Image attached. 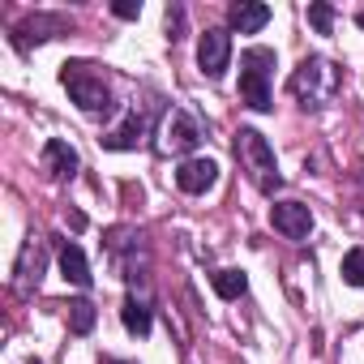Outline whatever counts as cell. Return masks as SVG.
Here are the masks:
<instances>
[{
  "instance_id": "1",
  "label": "cell",
  "mask_w": 364,
  "mask_h": 364,
  "mask_svg": "<svg viewBox=\"0 0 364 364\" xmlns=\"http://www.w3.org/2000/svg\"><path fill=\"white\" fill-rule=\"evenodd\" d=\"M287 90L296 95V103H300L304 112H321V107H330V103L338 99V90H343V69H338L334 60H326V56H304V60L296 65Z\"/></svg>"
},
{
  "instance_id": "2",
  "label": "cell",
  "mask_w": 364,
  "mask_h": 364,
  "mask_svg": "<svg viewBox=\"0 0 364 364\" xmlns=\"http://www.w3.org/2000/svg\"><path fill=\"white\" fill-rule=\"evenodd\" d=\"M60 86L69 90V99L86 112V116H112V86L86 65V60H69L65 69H60Z\"/></svg>"
},
{
  "instance_id": "3",
  "label": "cell",
  "mask_w": 364,
  "mask_h": 364,
  "mask_svg": "<svg viewBox=\"0 0 364 364\" xmlns=\"http://www.w3.org/2000/svg\"><path fill=\"white\" fill-rule=\"evenodd\" d=\"M236 159H240V167L249 171L253 189L274 193V189L283 185V176H279V159H274L270 141H266L257 129H240V133H236Z\"/></svg>"
},
{
  "instance_id": "4",
  "label": "cell",
  "mask_w": 364,
  "mask_h": 364,
  "mask_svg": "<svg viewBox=\"0 0 364 364\" xmlns=\"http://www.w3.org/2000/svg\"><path fill=\"white\" fill-rule=\"evenodd\" d=\"M270 73H274V52L270 48H249L240 56V99L253 112H270L274 95H270Z\"/></svg>"
},
{
  "instance_id": "5",
  "label": "cell",
  "mask_w": 364,
  "mask_h": 364,
  "mask_svg": "<svg viewBox=\"0 0 364 364\" xmlns=\"http://www.w3.org/2000/svg\"><path fill=\"white\" fill-rule=\"evenodd\" d=\"M202 137H206V129H202V120H198L189 107H171L167 120H163V141H159V150H163V154H193V150L202 146Z\"/></svg>"
},
{
  "instance_id": "6",
  "label": "cell",
  "mask_w": 364,
  "mask_h": 364,
  "mask_svg": "<svg viewBox=\"0 0 364 364\" xmlns=\"http://www.w3.org/2000/svg\"><path fill=\"white\" fill-rule=\"evenodd\" d=\"M43 270H48V236L31 232L26 245H22V253H18V266H14V291L18 296H31L39 287Z\"/></svg>"
},
{
  "instance_id": "7",
  "label": "cell",
  "mask_w": 364,
  "mask_h": 364,
  "mask_svg": "<svg viewBox=\"0 0 364 364\" xmlns=\"http://www.w3.org/2000/svg\"><path fill=\"white\" fill-rule=\"evenodd\" d=\"M228 65H232V31H206L202 39H198V69L210 77V82H219L223 73H228Z\"/></svg>"
},
{
  "instance_id": "8",
  "label": "cell",
  "mask_w": 364,
  "mask_h": 364,
  "mask_svg": "<svg viewBox=\"0 0 364 364\" xmlns=\"http://www.w3.org/2000/svg\"><path fill=\"white\" fill-rule=\"evenodd\" d=\"M69 31H73V22H69L65 14H35V18H26V22L14 31V48L26 52L31 43H48V39H56V35H69Z\"/></svg>"
},
{
  "instance_id": "9",
  "label": "cell",
  "mask_w": 364,
  "mask_h": 364,
  "mask_svg": "<svg viewBox=\"0 0 364 364\" xmlns=\"http://www.w3.org/2000/svg\"><path fill=\"white\" fill-rule=\"evenodd\" d=\"M150 116H154V107L150 103H141V107H129V116L103 137V146L107 150H137L141 146V137L150 133Z\"/></svg>"
},
{
  "instance_id": "10",
  "label": "cell",
  "mask_w": 364,
  "mask_h": 364,
  "mask_svg": "<svg viewBox=\"0 0 364 364\" xmlns=\"http://www.w3.org/2000/svg\"><path fill=\"white\" fill-rule=\"evenodd\" d=\"M219 185V163L215 159H185L176 167V189L189 193V198H202Z\"/></svg>"
},
{
  "instance_id": "11",
  "label": "cell",
  "mask_w": 364,
  "mask_h": 364,
  "mask_svg": "<svg viewBox=\"0 0 364 364\" xmlns=\"http://www.w3.org/2000/svg\"><path fill=\"white\" fill-rule=\"evenodd\" d=\"M270 223H274V232L287 236V240H309V232H313V210H309L304 202H274V206H270Z\"/></svg>"
},
{
  "instance_id": "12",
  "label": "cell",
  "mask_w": 364,
  "mask_h": 364,
  "mask_svg": "<svg viewBox=\"0 0 364 364\" xmlns=\"http://www.w3.org/2000/svg\"><path fill=\"white\" fill-rule=\"evenodd\" d=\"M77 167H82V159H77V150L65 137H48L43 141V171H48V180L65 185V180L77 176Z\"/></svg>"
},
{
  "instance_id": "13",
  "label": "cell",
  "mask_w": 364,
  "mask_h": 364,
  "mask_svg": "<svg viewBox=\"0 0 364 364\" xmlns=\"http://www.w3.org/2000/svg\"><path fill=\"white\" fill-rule=\"evenodd\" d=\"M266 22H270V9L257 5V0H240V5L228 9V31H236V35H257Z\"/></svg>"
},
{
  "instance_id": "14",
  "label": "cell",
  "mask_w": 364,
  "mask_h": 364,
  "mask_svg": "<svg viewBox=\"0 0 364 364\" xmlns=\"http://www.w3.org/2000/svg\"><path fill=\"white\" fill-rule=\"evenodd\" d=\"M60 274H65L73 287H90V283H95V274H90V262H86L82 245H73V240H65V245H60Z\"/></svg>"
},
{
  "instance_id": "15",
  "label": "cell",
  "mask_w": 364,
  "mask_h": 364,
  "mask_svg": "<svg viewBox=\"0 0 364 364\" xmlns=\"http://www.w3.org/2000/svg\"><path fill=\"white\" fill-rule=\"evenodd\" d=\"M120 321H124V330H129V334L146 338V334H150V326H154V309H150V300L124 296V304H120Z\"/></svg>"
},
{
  "instance_id": "16",
  "label": "cell",
  "mask_w": 364,
  "mask_h": 364,
  "mask_svg": "<svg viewBox=\"0 0 364 364\" xmlns=\"http://www.w3.org/2000/svg\"><path fill=\"white\" fill-rule=\"evenodd\" d=\"M210 283H215L219 300H240V296L249 291V274H245V270H215Z\"/></svg>"
},
{
  "instance_id": "17",
  "label": "cell",
  "mask_w": 364,
  "mask_h": 364,
  "mask_svg": "<svg viewBox=\"0 0 364 364\" xmlns=\"http://www.w3.org/2000/svg\"><path fill=\"white\" fill-rule=\"evenodd\" d=\"M69 330L73 334H90L95 330V321H99V309L90 304V300H69Z\"/></svg>"
},
{
  "instance_id": "18",
  "label": "cell",
  "mask_w": 364,
  "mask_h": 364,
  "mask_svg": "<svg viewBox=\"0 0 364 364\" xmlns=\"http://www.w3.org/2000/svg\"><path fill=\"white\" fill-rule=\"evenodd\" d=\"M338 274H343V283H347V287H364V249H347V253H343Z\"/></svg>"
},
{
  "instance_id": "19",
  "label": "cell",
  "mask_w": 364,
  "mask_h": 364,
  "mask_svg": "<svg viewBox=\"0 0 364 364\" xmlns=\"http://www.w3.org/2000/svg\"><path fill=\"white\" fill-rule=\"evenodd\" d=\"M309 22L317 26V35H330L334 31V9L330 5H309Z\"/></svg>"
},
{
  "instance_id": "20",
  "label": "cell",
  "mask_w": 364,
  "mask_h": 364,
  "mask_svg": "<svg viewBox=\"0 0 364 364\" xmlns=\"http://www.w3.org/2000/svg\"><path fill=\"white\" fill-rule=\"evenodd\" d=\"M167 39H185V9L180 5H167Z\"/></svg>"
},
{
  "instance_id": "21",
  "label": "cell",
  "mask_w": 364,
  "mask_h": 364,
  "mask_svg": "<svg viewBox=\"0 0 364 364\" xmlns=\"http://www.w3.org/2000/svg\"><path fill=\"white\" fill-rule=\"evenodd\" d=\"M112 14H116V18H124V22H133V18L141 14V0H116Z\"/></svg>"
},
{
  "instance_id": "22",
  "label": "cell",
  "mask_w": 364,
  "mask_h": 364,
  "mask_svg": "<svg viewBox=\"0 0 364 364\" xmlns=\"http://www.w3.org/2000/svg\"><path fill=\"white\" fill-rule=\"evenodd\" d=\"M355 180H360V185H364V159L355 163Z\"/></svg>"
},
{
  "instance_id": "23",
  "label": "cell",
  "mask_w": 364,
  "mask_h": 364,
  "mask_svg": "<svg viewBox=\"0 0 364 364\" xmlns=\"http://www.w3.org/2000/svg\"><path fill=\"white\" fill-rule=\"evenodd\" d=\"M103 364H129V360H112V355H103Z\"/></svg>"
},
{
  "instance_id": "24",
  "label": "cell",
  "mask_w": 364,
  "mask_h": 364,
  "mask_svg": "<svg viewBox=\"0 0 364 364\" xmlns=\"http://www.w3.org/2000/svg\"><path fill=\"white\" fill-rule=\"evenodd\" d=\"M360 26H364V14H360Z\"/></svg>"
},
{
  "instance_id": "25",
  "label": "cell",
  "mask_w": 364,
  "mask_h": 364,
  "mask_svg": "<svg viewBox=\"0 0 364 364\" xmlns=\"http://www.w3.org/2000/svg\"><path fill=\"white\" fill-rule=\"evenodd\" d=\"M26 364H39V360H26Z\"/></svg>"
}]
</instances>
